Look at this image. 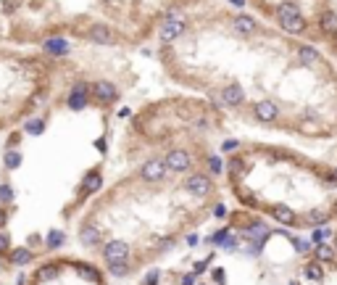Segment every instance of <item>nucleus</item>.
I'll return each instance as SVG.
<instances>
[{"instance_id":"obj_32","label":"nucleus","mask_w":337,"mask_h":285,"mask_svg":"<svg viewBox=\"0 0 337 285\" xmlns=\"http://www.w3.org/2000/svg\"><path fill=\"white\" fill-rule=\"evenodd\" d=\"M0 227H5V211H0Z\"/></svg>"},{"instance_id":"obj_13","label":"nucleus","mask_w":337,"mask_h":285,"mask_svg":"<svg viewBox=\"0 0 337 285\" xmlns=\"http://www.w3.org/2000/svg\"><path fill=\"white\" fill-rule=\"evenodd\" d=\"M256 29H258V24H256V19H253V16L240 13L237 19H235V32H237V34H256Z\"/></svg>"},{"instance_id":"obj_9","label":"nucleus","mask_w":337,"mask_h":285,"mask_svg":"<svg viewBox=\"0 0 337 285\" xmlns=\"http://www.w3.org/2000/svg\"><path fill=\"white\" fill-rule=\"evenodd\" d=\"M242 100H245V93H242V87L240 85H227V87H221V103L224 106H240Z\"/></svg>"},{"instance_id":"obj_18","label":"nucleus","mask_w":337,"mask_h":285,"mask_svg":"<svg viewBox=\"0 0 337 285\" xmlns=\"http://www.w3.org/2000/svg\"><path fill=\"white\" fill-rule=\"evenodd\" d=\"M327 219H330V214H327L324 209H314V211H308V214H306V222L314 225V227H316V225H324Z\"/></svg>"},{"instance_id":"obj_17","label":"nucleus","mask_w":337,"mask_h":285,"mask_svg":"<svg viewBox=\"0 0 337 285\" xmlns=\"http://www.w3.org/2000/svg\"><path fill=\"white\" fill-rule=\"evenodd\" d=\"M298 58H301L306 66H316V63L322 61V56H319V50H314L311 45H303L301 50H298Z\"/></svg>"},{"instance_id":"obj_6","label":"nucleus","mask_w":337,"mask_h":285,"mask_svg":"<svg viewBox=\"0 0 337 285\" xmlns=\"http://www.w3.org/2000/svg\"><path fill=\"white\" fill-rule=\"evenodd\" d=\"M253 111H256V119H258V122L271 124V122H274V119L279 116V106L274 103V100H258Z\"/></svg>"},{"instance_id":"obj_19","label":"nucleus","mask_w":337,"mask_h":285,"mask_svg":"<svg viewBox=\"0 0 337 285\" xmlns=\"http://www.w3.org/2000/svg\"><path fill=\"white\" fill-rule=\"evenodd\" d=\"M45 50H48L50 56H63V53L69 50V45L63 40H48V42H45Z\"/></svg>"},{"instance_id":"obj_26","label":"nucleus","mask_w":337,"mask_h":285,"mask_svg":"<svg viewBox=\"0 0 337 285\" xmlns=\"http://www.w3.org/2000/svg\"><path fill=\"white\" fill-rule=\"evenodd\" d=\"M61 243H63V233H58V230L48 233V246H50V248H58Z\"/></svg>"},{"instance_id":"obj_25","label":"nucleus","mask_w":337,"mask_h":285,"mask_svg":"<svg viewBox=\"0 0 337 285\" xmlns=\"http://www.w3.org/2000/svg\"><path fill=\"white\" fill-rule=\"evenodd\" d=\"M111 275H119V278H124V275L129 272V262H116V264H108Z\"/></svg>"},{"instance_id":"obj_16","label":"nucleus","mask_w":337,"mask_h":285,"mask_svg":"<svg viewBox=\"0 0 337 285\" xmlns=\"http://www.w3.org/2000/svg\"><path fill=\"white\" fill-rule=\"evenodd\" d=\"M87 85H77V87H74L71 90V95H69V106L71 108H82L84 103H87Z\"/></svg>"},{"instance_id":"obj_2","label":"nucleus","mask_w":337,"mask_h":285,"mask_svg":"<svg viewBox=\"0 0 337 285\" xmlns=\"http://www.w3.org/2000/svg\"><path fill=\"white\" fill-rule=\"evenodd\" d=\"M103 256H106L108 264L129 262V243L127 241H108L106 246H103Z\"/></svg>"},{"instance_id":"obj_3","label":"nucleus","mask_w":337,"mask_h":285,"mask_svg":"<svg viewBox=\"0 0 337 285\" xmlns=\"http://www.w3.org/2000/svg\"><path fill=\"white\" fill-rule=\"evenodd\" d=\"M166 174H168V169H166L164 159H151V161L143 164V169H140V177L145 182H161V180H166Z\"/></svg>"},{"instance_id":"obj_5","label":"nucleus","mask_w":337,"mask_h":285,"mask_svg":"<svg viewBox=\"0 0 337 285\" xmlns=\"http://www.w3.org/2000/svg\"><path fill=\"white\" fill-rule=\"evenodd\" d=\"M182 34H184V21L182 19H168L161 29H158L161 42H174V40H179Z\"/></svg>"},{"instance_id":"obj_21","label":"nucleus","mask_w":337,"mask_h":285,"mask_svg":"<svg viewBox=\"0 0 337 285\" xmlns=\"http://www.w3.org/2000/svg\"><path fill=\"white\" fill-rule=\"evenodd\" d=\"M316 259H319V262H332L335 259V248L319 243V246H316Z\"/></svg>"},{"instance_id":"obj_7","label":"nucleus","mask_w":337,"mask_h":285,"mask_svg":"<svg viewBox=\"0 0 337 285\" xmlns=\"http://www.w3.org/2000/svg\"><path fill=\"white\" fill-rule=\"evenodd\" d=\"M87 37L92 40V42H98V45H111L116 37H114V29L111 26H106V24H92L90 26V32H87Z\"/></svg>"},{"instance_id":"obj_31","label":"nucleus","mask_w":337,"mask_h":285,"mask_svg":"<svg viewBox=\"0 0 337 285\" xmlns=\"http://www.w3.org/2000/svg\"><path fill=\"white\" fill-rule=\"evenodd\" d=\"M156 280H158V272H151V275H148V283H145V285H156Z\"/></svg>"},{"instance_id":"obj_30","label":"nucleus","mask_w":337,"mask_h":285,"mask_svg":"<svg viewBox=\"0 0 337 285\" xmlns=\"http://www.w3.org/2000/svg\"><path fill=\"white\" fill-rule=\"evenodd\" d=\"M211 169H213V172H221V169H224V164L216 159V156H211Z\"/></svg>"},{"instance_id":"obj_1","label":"nucleus","mask_w":337,"mask_h":285,"mask_svg":"<svg viewBox=\"0 0 337 285\" xmlns=\"http://www.w3.org/2000/svg\"><path fill=\"white\" fill-rule=\"evenodd\" d=\"M184 188H187V193H192L195 198H205V196H211L213 182H211L208 174H200L198 172V174H192V177H187Z\"/></svg>"},{"instance_id":"obj_10","label":"nucleus","mask_w":337,"mask_h":285,"mask_svg":"<svg viewBox=\"0 0 337 285\" xmlns=\"http://www.w3.org/2000/svg\"><path fill=\"white\" fill-rule=\"evenodd\" d=\"M279 26H282L287 34H301L306 29V21H303L301 13L298 16H282V19H279Z\"/></svg>"},{"instance_id":"obj_4","label":"nucleus","mask_w":337,"mask_h":285,"mask_svg":"<svg viewBox=\"0 0 337 285\" xmlns=\"http://www.w3.org/2000/svg\"><path fill=\"white\" fill-rule=\"evenodd\" d=\"M164 164H166V169L168 172H187L190 169V153L187 151H182V148H176V151H168L166 156H164Z\"/></svg>"},{"instance_id":"obj_11","label":"nucleus","mask_w":337,"mask_h":285,"mask_svg":"<svg viewBox=\"0 0 337 285\" xmlns=\"http://www.w3.org/2000/svg\"><path fill=\"white\" fill-rule=\"evenodd\" d=\"M79 241L87 246V248H92V246H98L100 243V230L92 225V222H87V225H82V230H79Z\"/></svg>"},{"instance_id":"obj_23","label":"nucleus","mask_w":337,"mask_h":285,"mask_svg":"<svg viewBox=\"0 0 337 285\" xmlns=\"http://www.w3.org/2000/svg\"><path fill=\"white\" fill-rule=\"evenodd\" d=\"M306 278H308V280H314V283H319V280L324 278L322 267H319V264H308V267H306Z\"/></svg>"},{"instance_id":"obj_29","label":"nucleus","mask_w":337,"mask_h":285,"mask_svg":"<svg viewBox=\"0 0 337 285\" xmlns=\"http://www.w3.org/2000/svg\"><path fill=\"white\" fill-rule=\"evenodd\" d=\"M5 251H11V241H8L5 233H0V254H5Z\"/></svg>"},{"instance_id":"obj_12","label":"nucleus","mask_w":337,"mask_h":285,"mask_svg":"<svg viewBox=\"0 0 337 285\" xmlns=\"http://www.w3.org/2000/svg\"><path fill=\"white\" fill-rule=\"evenodd\" d=\"M269 214L274 217L277 222H282V225H295V222H298L295 211L290 209V206H271V209H269Z\"/></svg>"},{"instance_id":"obj_14","label":"nucleus","mask_w":337,"mask_h":285,"mask_svg":"<svg viewBox=\"0 0 337 285\" xmlns=\"http://www.w3.org/2000/svg\"><path fill=\"white\" fill-rule=\"evenodd\" d=\"M8 262L11 264H16V267H24V264H29L32 262V251L29 248H11V251H8Z\"/></svg>"},{"instance_id":"obj_28","label":"nucleus","mask_w":337,"mask_h":285,"mask_svg":"<svg viewBox=\"0 0 337 285\" xmlns=\"http://www.w3.org/2000/svg\"><path fill=\"white\" fill-rule=\"evenodd\" d=\"M11 198H13V190L8 188V185H3V188H0V201H3V204H8Z\"/></svg>"},{"instance_id":"obj_24","label":"nucleus","mask_w":337,"mask_h":285,"mask_svg":"<svg viewBox=\"0 0 337 285\" xmlns=\"http://www.w3.org/2000/svg\"><path fill=\"white\" fill-rule=\"evenodd\" d=\"M18 164H21V153H18V151H8L5 153V167L8 169H16Z\"/></svg>"},{"instance_id":"obj_27","label":"nucleus","mask_w":337,"mask_h":285,"mask_svg":"<svg viewBox=\"0 0 337 285\" xmlns=\"http://www.w3.org/2000/svg\"><path fill=\"white\" fill-rule=\"evenodd\" d=\"M42 127H45V124L40 122V119H34V122H29V124H26V130H29L32 135H40V132H42Z\"/></svg>"},{"instance_id":"obj_22","label":"nucleus","mask_w":337,"mask_h":285,"mask_svg":"<svg viewBox=\"0 0 337 285\" xmlns=\"http://www.w3.org/2000/svg\"><path fill=\"white\" fill-rule=\"evenodd\" d=\"M298 13H301V8H298L295 3H282L279 11H277V19H282V16H298Z\"/></svg>"},{"instance_id":"obj_8","label":"nucleus","mask_w":337,"mask_h":285,"mask_svg":"<svg viewBox=\"0 0 337 285\" xmlns=\"http://www.w3.org/2000/svg\"><path fill=\"white\" fill-rule=\"evenodd\" d=\"M92 93H95V98L100 100V103H114L116 100V87L111 85V82H106V79H100V82H95L92 85Z\"/></svg>"},{"instance_id":"obj_20","label":"nucleus","mask_w":337,"mask_h":285,"mask_svg":"<svg viewBox=\"0 0 337 285\" xmlns=\"http://www.w3.org/2000/svg\"><path fill=\"white\" fill-rule=\"evenodd\" d=\"M98 188H100V174L98 172H90L87 180H84V185H82V193H95Z\"/></svg>"},{"instance_id":"obj_15","label":"nucleus","mask_w":337,"mask_h":285,"mask_svg":"<svg viewBox=\"0 0 337 285\" xmlns=\"http://www.w3.org/2000/svg\"><path fill=\"white\" fill-rule=\"evenodd\" d=\"M319 29L324 34H337V13L335 11H324L319 16Z\"/></svg>"},{"instance_id":"obj_33","label":"nucleus","mask_w":337,"mask_h":285,"mask_svg":"<svg viewBox=\"0 0 337 285\" xmlns=\"http://www.w3.org/2000/svg\"><path fill=\"white\" fill-rule=\"evenodd\" d=\"M106 3H119V0H106Z\"/></svg>"}]
</instances>
